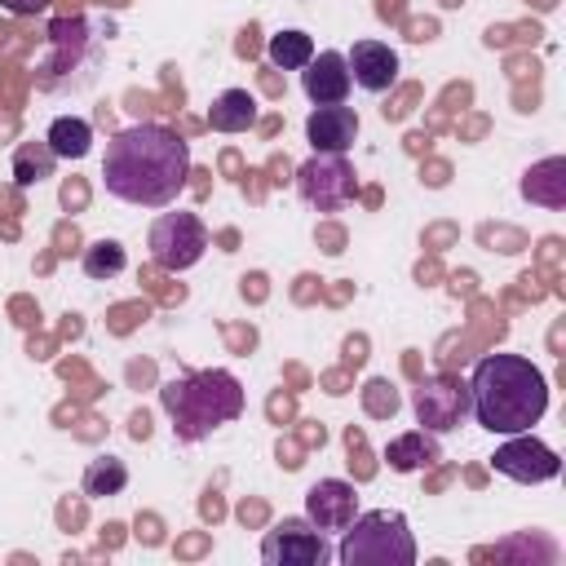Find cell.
Instances as JSON below:
<instances>
[{
  "mask_svg": "<svg viewBox=\"0 0 566 566\" xmlns=\"http://www.w3.org/2000/svg\"><path fill=\"white\" fill-rule=\"evenodd\" d=\"M190 146L164 124H133L106 142L102 186L128 208H168L186 190Z\"/></svg>",
  "mask_w": 566,
  "mask_h": 566,
  "instance_id": "obj_1",
  "label": "cell"
},
{
  "mask_svg": "<svg viewBox=\"0 0 566 566\" xmlns=\"http://www.w3.org/2000/svg\"><path fill=\"white\" fill-rule=\"evenodd\" d=\"M469 411L495 438L526 433L548 411V380L522 354H486L469 376Z\"/></svg>",
  "mask_w": 566,
  "mask_h": 566,
  "instance_id": "obj_2",
  "label": "cell"
},
{
  "mask_svg": "<svg viewBox=\"0 0 566 566\" xmlns=\"http://www.w3.org/2000/svg\"><path fill=\"white\" fill-rule=\"evenodd\" d=\"M159 402L172 416V433L181 442H199L212 429L239 420V411H243V385L230 371L208 367V371H190V376L164 380L159 385Z\"/></svg>",
  "mask_w": 566,
  "mask_h": 566,
  "instance_id": "obj_3",
  "label": "cell"
},
{
  "mask_svg": "<svg viewBox=\"0 0 566 566\" xmlns=\"http://www.w3.org/2000/svg\"><path fill=\"white\" fill-rule=\"evenodd\" d=\"M340 566H416V539L398 509H367L340 531Z\"/></svg>",
  "mask_w": 566,
  "mask_h": 566,
  "instance_id": "obj_4",
  "label": "cell"
},
{
  "mask_svg": "<svg viewBox=\"0 0 566 566\" xmlns=\"http://www.w3.org/2000/svg\"><path fill=\"white\" fill-rule=\"evenodd\" d=\"M150 261L159 265V270H168V274H181V270H190L203 252H208V226L195 217V212H164V217H155V226H150Z\"/></svg>",
  "mask_w": 566,
  "mask_h": 566,
  "instance_id": "obj_5",
  "label": "cell"
},
{
  "mask_svg": "<svg viewBox=\"0 0 566 566\" xmlns=\"http://www.w3.org/2000/svg\"><path fill=\"white\" fill-rule=\"evenodd\" d=\"M358 190V177H354V164L345 155H323L314 150L301 168H296V195L318 208V212H332V208H345Z\"/></svg>",
  "mask_w": 566,
  "mask_h": 566,
  "instance_id": "obj_6",
  "label": "cell"
},
{
  "mask_svg": "<svg viewBox=\"0 0 566 566\" xmlns=\"http://www.w3.org/2000/svg\"><path fill=\"white\" fill-rule=\"evenodd\" d=\"M491 469L504 473V478H513V482L535 486V482H553V478L562 473V455L526 429V433H509V438L495 447Z\"/></svg>",
  "mask_w": 566,
  "mask_h": 566,
  "instance_id": "obj_7",
  "label": "cell"
},
{
  "mask_svg": "<svg viewBox=\"0 0 566 566\" xmlns=\"http://www.w3.org/2000/svg\"><path fill=\"white\" fill-rule=\"evenodd\" d=\"M261 562L265 566H323L327 562V544L323 531H314L301 517L279 522L274 531H265L261 539Z\"/></svg>",
  "mask_w": 566,
  "mask_h": 566,
  "instance_id": "obj_8",
  "label": "cell"
},
{
  "mask_svg": "<svg viewBox=\"0 0 566 566\" xmlns=\"http://www.w3.org/2000/svg\"><path fill=\"white\" fill-rule=\"evenodd\" d=\"M411 407H416V420H420L424 433H433V438L438 433H451L464 420V411H469V385L447 380V376H433V380H424L411 394Z\"/></svg>",
  "mask_w": 566,
  "mask_h": 566,
  "instance_id": "obj_9",
  "label": "cell"
},
{
  "mask_svg": "<svg viewBox=\"0 0 566 566\" xmlns=\"http://www.w3.org/2000/svg\"><path fill=\"white\" fill-rule=\"evenodd\" d=\"M358 513V491L340 478H323L305 491V522L314 531H345Z\"/></svg>",
  "mask_w": 566,
  "mask_h": 566,
  "instance_id": "obj_10",
  "label": "cell"
},
{
  "mask_svg": "<svg viewBox=\"0 0 566 566\" xmlns=\"http://www.w3.org/2000/svg\"><path fill=\"white\" fill-rule=\"evenodd\" d=\"M305 142L314 150H323V155H345L358 142V115H354V106H345V102L314 106L310 119H305Z\"/></svg>",
  "mask_w": 566,
  "mask_h": 566,
  "instance_id": "obj_11",
  "label": "cell"
},
{
  "mask_svg": "<svg viewBox=\"0 0 566 566\" xmlns=\"http://www.w3.org/2000/svg\"><path fill=\"white\" fill-rule=\"evenodd\" d=\"M345 66H349V80L363 88V93H385L398 84V53L380 40H358L349 53H345Z\"/></svg>",
  "mask_w": 566,
  "mask_h": 566,
  "instance_id": "obj_12",
  "label": "cell"
},
{
  "mask_svg": "<svg viewBox=\"0 0 566 566\" xmlns=\"http://www.w3.org/2000/svg\"><path fill=\"white\" fill-rule=\"evenodd\" d=\"M349 66H345V53L336 49H323L314 53L305 66H301V88L314 106H332V102H345L349 97Z\"/></svg>",
  "mask_w": 566,
  "mask_h": 566,
  "instance_id": "obj_13",
  "label": "cell"
},
{
  "mask_svg": "<svg viewBox=\"0 0 566 566\" xmlns=\"http://www.w3.org/2000/svg\"><path fill=\"white\" fill-rule=\"evenodd\" d=\"M522 195L531 203H539V208H553V212L566 208V159L548 155V159L531 164L526 177H522Z\"/></svg>",
  "mask_w": 566,
  "mask_h": 566,
  "instance_id": "obj_14",
  "label": "cell"
},
{
  "mask_svg": "<svg viewBox=\"0 0 566 566\" xmlns=\"http://www.w3.org/2000/svg\"><path fill=\"white\" fill-rule=\"evenodd\" d=\"M208 124H212L217 133H243V128H252V124H256V97H252L248 88H226V93H217L212 106H208Z\"/></svg>",
  "mask_w": 566,
  "mask_h": 566,
  "instance_id": "obj_15",
  "label": "cell"
},
{
  "mask_svg": "<svg viewBox=\"0 0 566 566\" xmlns=\"http://www.w3.org/2000/svg\"><path fill=\"white\" fill-rule=\"evenodd\" d=\"M438 460V442H433V433H424V429H411V433H402V438H394L389 447H385V464L394 469V473H416V469H424V464H433Z\"/></svg>",
  "mask_w": 566,
  "mask_h": 566,
  "instance_id": "obj_16",
  "label": "cell"
},
{
  "mask_svg": "<svg viewBox=\"0 0 566 566\" xmlns=\"http://www.w3.org/2000/svg\"><path fill=\"white\" fill-rule=\"evenodd\" d=\"M44 142H49V150H53L57 159H84V155L93 150V128H88V119H80V115H57V119L49 124Z\"/></svg>",
  "mask_w": 566,
  "mask_h": 566,
  "instance_id": "obj_17",
  "label": "cell"
},
{
  "mask_svg": "<svg viewBox=\"0 0 566 566\" xmlns=\"http://www.w3.org/2000/svg\"><path fill=\"white\" fill-rule=\"evenodd\" d=\"M128 486V464L119 455H102L84 469V495L93 500H106V495H119Z\"/></svg>",
  "mask_w": 566,
  "mask_h": 566,
  "instance_id": "obj_18",
  "label": "cell"
},
{
  "mask_svg": "<svg viewBox=\"0 0 566 566\" xmlns=\"http://www.w3.org/2000/svg\"><path fill=\"white\" fill-rule=\"evenodd\" d=\"M265 57H270L279 71H301V66L314 57V40H310L305 31H279V35H270Z\"/></svg>",
  "mask_w": 566,
  "mask_h": 566,
  "instance_id": "obj_19",
  "label": "cell"
},
{
  "mask_svg": "<svg viewBox=\"0 0 566 566\" xmlns=\"http://www.w3.org/2000/svg\"><path fill=\"white\" fill-rule=\"evenodd\" d=\"M53 164H57V155L49 150V142H27L13 155V181L18 186H35V181L53 177Z\"/></svg>",
  "mask_w": 566,
  "mask_h": 566,
  "instance_id": "obj_20",
  "label": "cell"
},
{
  "mask_svg": "<svg viewBox=\"0 0 566 566\" xmlns=\"http://www.w3.org/2000/svg\"><path fill=\"white\" fill-rule=\"evenodd\" d=\"M80 265H84L88 279H115L128 265V256H124V243L119 239H93L84 248V261Z\"/></svg>",
  "mask_w": 566,
  "mask_h": 566,
  "instance_id": "obj_21",
  "label": "cell"
},
{
  "mask_svg": "<svg viewBox=\"0 0 566 566\" xmlns=\"http://www.w3.org/2000/svg\"><path fill=\"white\" fill-rule=\"evenodd\" d=\"M53 0H0V9L4 13H13V18H31V13H44Z\"/></svg>",
  "mask_w": 566,
  "mask_h": 566,
  "instance_id": "obj_22",
  "label": "cell"
}]
</instances>
